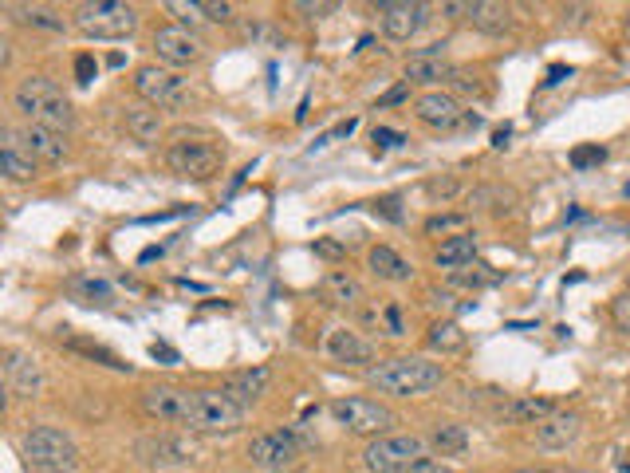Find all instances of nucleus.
Masks as SVG:
<instances>
[{
	"label": "nucleus",
	"mask_w": 630,
	"mask_h": 473,
	"mask_svg": "<svg viewBox=\"0 0 630 473\" xmlns=\"http://www.w3.org/2000/svg\"><path fill=\"white\" fill-rule=\"evenodd\" d=\"M473 257H477V237L473 233L445 237L438 245V253H434L438 269H465V265H473Z\"/></svg>",
	"instance_id": "nucleus-25"
},
{
	"label": "nucleus",
	"mask_w": 630,
	"mask_h": 473,
	"mask_svg": "<svg viewBox=\"0 0 630 473\" xmlns=\"http://www.w3.org/2000/svg\"><path fill=\"white\" fill-rule=\"evenodd\" d=\"M406 473H449V470H445L441 462H434V458H422V462H414Z\"/></svg>",
	"instance_id": "nucleus-46"
},
{
	"label": "nucleus",
	"mask_w": 630,
	"mask_h": 473,
	"mask_svg": "<svg viewBox=\"0 0 630 473\" xmlns=\"http://www.w3.org/2000/svg\"><path fill=\"white\" fill-rule=\"evenodd\" d=\"M0 170L12 178V182H32L36 178V158L20 146L16 131H4V146H0Z\"/></svg>",
	"instance_id": "nucleus-21"
},
{
	"label": "nucleus",
	"mask_w": 630,
	"mask_h": 473,
	"mask_svg": "<svg viewBox=\"0 0 630 473\" xmlns=\"http://www.w3.org/2000/svg\"><path fill=\"white\" fill-rule=\"evenodd\" d=\"M627 32H630V12H627Z\"/></svg>",
	"instance_id": "nucleus-52"
},
{
	"label": "nucleus",
	"mask_w": 630,
	"mask_h": 473,
	"mask_svg": "<svg viewBox=\"0 0 630 473\" xmlns=\"http://www.w3.org/2000/svg\"><path fill=\"white\" fill-rule=\"evenodd\" d=\"M591 20V4H571V8H564V24H571V28H583Z\"/></svg>",
	"instance_id": "nucleus-42"
},
{
	"label": "nucleus",
	"mask_w": 630,
	"mask_h": 473,
	"mask_svg": "<svg viewBox=\"0 0 630 473\" xmlns=\"http://www.w3.org/2000/svg\"><path fill=\"white\" fill-rule=\"evenodd\" d=\"M469 20H473V28L485 32V36H504V32L512 28V8H508V4H493V0H477V4L469 8Z\"/></svg>",
	"instance_id": "nucleus-24"
},
{
	"label": "nucleus",
	"mask_w": 630,
	"mask_h": 473,
	"mask_svg": "<svg viewBox=\"0 0 630 473\" xmlns=\"http://www.w3.org/2000/svg\"><path fill=\"white\" fill-rule=\"evenodd\" d=\"M473 205H485V209H512V194L508 190H501V186H481V190H473V198H469Z\"/></svg>",
	"instance_id": "nucleus-33"
},
{
	"label": "nucleus",
	"mask_w": 630,
	"mask_h": 473,
	"mask_svg": "<svg viewBox=\"0 0 630 473\" xmlns=\"http://www.w3.org/2000/svg\"><path fill=\"white\" fill-rule=\"evenodd\" d=\"M20 454L32 470L40 473H75L79 470V446L71 442V434L60 426H32L24 438H20Z\"/></svg>",
	"instance_id": "nucleus-4"
},
{
	"label": "nucleus",
	"mask_w": 630,
	"mask_h": 473,
	"mask_svg": "<svg viewBox=\"0 0 630 473\" xmlns=\"http://www.w3.org/2000/svg\"><path fill=\"white\" fill-rule=\"evenodd\" d=\"M67 347H71V351H79V355L103 359V367H115V371H130V363H126V359H119L115 351H107L103 343H87V339H67Z\"/></svg>",
	"instance_id": "nucleus-30"
},
{
	"label": "nucleus",
	"mask_w": 630,
	"mask_h": 473,
	"mask_svg": "<svg viewBox=\"0 0 630 473\" xmlns=\"http://www.w3.org/2000/svg\"><path fill=\"white\" fill-rule=\"evenodd\" d=\"M142 414L166 426H186V434H233L245 410L225 391H182V387H146Z\"/></svg>",
	"instance_id": "nucleus-1"
},
{
	"label": "nucleus",
	"mask_w": 630,
	"mask_h": 473,
	"mask_svg": "<svg viewBox=\"0 0 630 473\" xmlns=\"http://www.w3.org/2000/svg\"><path fill=\"white\" fill-rule=\"evenodd\" d=\"M134 91L154 107V111H182L189 107V83L174 68L146 64L134 71Z\"/></svg>",
	"instance_id": "nucleus-10"
},
{
	"label": "nucleus",
	"mask_w": 630,
	"mask_h": 473,
	"mask_svg": "<svg viewBox=\"0 0 630 473\" xmlns=\"http://www.w3.org/2000/svg\"><path fill=\"white\" fill-rule=\"evenodd\" d=\"M579 434H583V418L575 410H556V414H548L536 426V446L548 450V454H556V450H567Z\"/></svg>",
	"instance_id": "nucleus-17"
},
{
	"label": "nucleus",
	"mask_w": 630,
	"mask_h": 473,
	"mask_svg": "<svg viewBox=\"0 0 630 473\" xmlns=\"http://www.w3.org/2000/svg\"><path fill=\"white\" fill-rule=\"evenodd\" d=\"M449 75H453V64H449V52L441 40L410 52V60H406V79H414V83H438Z\"/></svg>",
	"instance_id": "nucleus-19"
},
{
	"label": "nucleus",
	"mask_w": 630,
	"mask_h": 473,
	"mask_svg": "<svg viewBox=\"0 0 630 473\" xmlns=\"http://www.w3.org/2000/svg\"><path fill=\"white\" fill-rule=\"evenodd\" d=\"M378 28L390 36V40H410L426 28L430 20V4H418V0H386V4H375Z\"/></svg>",
	"instance_id": "nucleus-12"
},
{
	"label": "nucleus",
	"mask_w": 630,
	"mask_h": 473,
	"mask_svg": "<svg viewBox=\"0 0 630 473\" xmlns=\"http://www.w3.org/2000/svg\"><path fill=\"white\" fill-rule=\"evenodd\" d=\"M430 446H438L441 454H461L469 446V434L461 426H434L430 430Z\"/></svg>",
	"instance_id": "nucleus-29"
},
{
	"label": "nucleus",
	"mask_w": 630,
	"mask_h": 473,
	"mask_svg": "<svg viewBox=\"0 0 630 473\" xmlns=\"http://www.w3.org/2000/svg\"><path fill=\"white\" fill-rule=\"evenodd\" d=\"M378 316H382V324H386L390 336H402V332H406V328H402V308H398V304H386Z\"/></svg>",
	"instance_id": "nucleus-40"
},
{
	"label": "nucleus",
	"mask_w": 630,
	"mask_h": 473,
	"mask_svg": "<svg viewBox=\"0 0 630 473\" xmlns=\"http://www.w3.org/2000/svg\"><path fill=\"white\" fill-rule=\"evenodd\" d=\"M4 387L8 395L16 399H40L48 379H44V367L32 351H20V347H8L4 351Z\"/></svg>",
	"instance_id": "nucleus-11"
},
{
	"label": "nucleus",
	"mask_w": 630,
	"mask_h": 473,
	"mask_svg": "<svg viewBox=\"0 0 630 473\" xmlns=\"http://www.w3.org/2000/svg\"><path fill=\"white\" fill-rule=\"evenodd\" d=\"M75 292L87 300H111V288L103 280H75Z\"/></svg>",
	"instance_id": "nucleus-38"
},
{
	"label": "nucleus",
	"mask_w": 630,
	"mask_h": 473,
	"mask_svg": "<svg viewBox=\"0 0 630 473\" xmlns=\"http://www.w3.org/2000/svg\"><path fill=\"white\" fill-rule=\"evenodd\" d=\"M315 253H319V257H339L343 249H339V245H331V241H319V245H315Z\"/></svg>",
	"instance_id": "nucleus-49"
},
{
	"label": "nucleus",
	"mask_w": 630,
	"mask_h": 473,
	"mask_svg": "<svg viewBox=\"0 0 630 473\" xmlns=\"http://www.w3.org/2000/svg\"><path fill=\"white\" fill-rule=\"evenodd\" d=\"M150 355L162 359V363H178V351H174L170 343H150Z\"/></svg>",
	"instance_id": "nucleus-45"
},
{
	"label": "nucleus",
	"mask_w": 630,
	"mask_h": 473,
	"mask_svg": "<svg viewBox=\"0 0 630 473\" xmlns=\"http://www.w3.org/2000/svg\"><path fill=\"white\" fill-rule=\"evenodd\" d=\"M323 355H327L331 363H339V367H367V371H371V363H375V343L363 339L359 332H351V328H331V332L323 336Z\"/></svg>",
	"instance_id": "nucleus-16"
},
{
	"label": "nucleus",
	"mask_w": 630,
	"mask_h": 473,
	"mask_svg": "<svg viewBox=\"0 0 630 473\" xmlns=\"http://www.w3.org/2000/svg\"><path fill=\"white\" fill-rule=\"evenodd\" d=\"M367 265L375 272L378 280H410L414 269H410V261H402L390 245H375L371 253H367Z\"/></svg>",
	"instance_id": "nucleus-26"
},
{
	"label": "nucleus",
	"mask_w": 630,
	"mask_h": 473,
	"mask_svg": "<svg viewBox=\"0 0 630 473\" xmlns=\"http://www.w3.org/2000/svg\"><path fill=\"white\" fill-rule=\"evenodd\" d=\"M564 79H571V68L556 64V68H548V79H544V87H556V83H564Z\"/></svg>",
	"instance_id": "nucleus-47"
},
{
	"label": "nucleus",
	"mask_w": 630,
	"mask_h": 473,
	"mask_svg": "<svg viewBox=\"0 0 630 473\" xmlns=\"http://www.w3.org/2000/svg\"><path fill=\"white\" fill-rule=\"evenodd\" d=\"M197 8H201V16H205V20H213V24H229V20H233V4H217V0H197Z\"/></svg>",
	"instance_id": "nucleus-35"
},
{
	"label": "nucleus",
	"mask_w": 630,
	"mask_h": 473,
	"mask_svg": "<svg viewBox=\"0 0 630 473\" xmlns=\"http://www.w3.org/2000/svg\"><path fill=\"white\" fill-rule=\"evenodd\" d=\"M441 363H430L422 355H398V359H382L367 371V383L378 395H394V399H418L441 387Z\"/></svg>",
	"instance_id": "nucleus-2"
},
{
	"label": "nucleus",
	"mask_w": 630,
	"mask_h": 473,
	"mask_svg": "<svg viewBox=\"0 0 630 473\" xmlns=\"http://www.w3.org/2000/svg\"><path fill=\"white\" fill-rule=\"evenodd\" d=\"M134 454L150 470H193L205 462V450L189 434H146L138 438Z\"/></svg>",
	"instance_id": "nucleus-7"
},
{
	"label": "nucleus",
	"mask_w": 630,
	"mask_h": 473,
	"mask_svg": "<svg viewBox=\"0 0 630 473\" xmlns=\"http://www.w3.org/2000/svg\"><path fill=\"white\" fill-rule=\"evenodd\" d=\"M268 379H272V371L268 367H249V371H233L225 383H221V391L233 399V403L241 406V410H249L260 395H264V387H268Z\"/></svg>",
	"instance_id": "nucleus-20"
},
{
	"label": "nucleus",
	"mask_w": 630,
	"mask_h": 473,
	"mask_svg": "<svg viewBox=\"0 0 630 473\" xmlns=\"http://www.w3.org/2000/svg\"><path fill=\"white\" fill-rule=\"evenodd\" d=\"M457 190H461V182H457L453 174H449V178H434V182H426V194H430V198H441V202H449Z\"/></svg>",
	"instance_id": "nucleus-37"
},
{
	"label": "nucleus",
	"mask_w": 630,
	"mask_h": 473,
	"mask_svg": "<svg viewBox=\"0 0 630 473\" xmlns=\"http://www.w3.org/2000/svg\"><path fill=\"white\" fill-rule=\"evenodd\" d=\"M603 158H607V150H603L599 142H587V146H575V150H571V166H575V170H587V166H599Z\"/></svg>",
	"instance_id": "nucleus-34"
},
{
	"label": "nucleus",
	"mask_w": 630,
	"mask_h": 473,
	"mask_svg": "<svg viewBox=\"0 0 630 473\" xmlns=\"http://www.w3.org/2000/svg\"><path fill=\"white\" fill-rule=\"evenodd\" d=\"M71 24L87 40H126L138 32V8L123 0H87L75 8Z\"/></svg>",
	"instance_id": "nucleus-5"
},
{
	"label": "nucleus",
	"mask_w": 630,
	"mask_h": 473,
	"mask_svg": "<svg viewBox=\"0 0 630 473\" xmlns=\"http://www.w3.org/2000/svg\"><path fill=\"white\" fill-rule=\"evenodd\" d=\"M331 418L347 430V434H359V438H382V434H390V426H394V410L386 403H378V399H359V395H351V399H331Z\"/></svg>",
	"instance_id": "nucleus-9"
},
{
	"label": "nucleus",
	"mask_w": 630,
	"mask_h": 473,
	"mask_svg": "<svg viewBox=\"0 0 630 473\" xmlns=\"http://www.w3.org/2000/svg\"><path fill=\"white\" fill-rule=\"evenodd\" d=\"M95 71H99V64H95L91 52H79V56H75V79H79V83H91Z\"/></svg>",
	"instance_id": "nucleus-39"
},
{
	"label": "nucleus",
	"mask_w": 630,
	"mask_h": 473,
	"mask_svg": "<svg viewBox=\"0 0 630 473\" xmlns=\"http://www.w3.org/2000/svg\"><path fill=\"white\" fill-rule=\"evenodd\" d=\"M166 162L178 178H189V182H209L221 174V162H225V150L213 142V138H197V135H182L178 142H170L166 150Z\"/></svg>",
	"instance_id": "nucleus-6"
},
{
	"label": "nucleus",
	"mask_w": 630,
	"mask_h": 473,
	"mask_svg": "<svg viewBox=\"0 0 630 473\" xmlns=\"http://www.w3.org/2000/svg\"><path fill=\"white\" fill-rule=\"evenodd\" d=\"M12 103H16V111H20L28 123L48 127V131H60V135H67L71 123H75V111H71L67 95H63L48 75H24V79L16 83V91H12Z\"/></svg>",
	"instance_id": "nucleus-3"
},
{
	"label": "nucleus",
	"mask_w": 630,
	"mask_h": 473,
	"mask_svg": "<svg viewBox=\"0 0 630 473\" xmlns=\"http://www.w3.org/2000/svg\"><path fill=\"white\" fill-rule=\"evenodd\" d=\"M430 347H438V351H457V347H465V336H461V328L457 324H434L430 328Z\"/></svg>",
	"instance_id": "nucleus-32"
},
{
	"label": "nucleus",
	"mask_w": 630,
	"mask_h": 473,
	"mask_svg": "<svg viewBox=\"0 0 630 473\" xmlns=\"http://www.w3.org/2000/svg\"><path fill=\"white\" fill-rule=\"evenodd\" d=\"M422 458H426V438L418 434H382L371 438V446L363 450L367 473H406Z\"/></svg>",
	"instance_id": "nucleus-8"
},
{
	"label": "nucleus",
	"mask_w": 630,
	"mask_h": 473,
	"mask_svg": "<svg viewBox=\"0 0 630 473\" xmlns=\"http://www.w3.org/2000/svg\"><path fill=\"white\" fill-rule=\"evenodd\" d=\"M398 198H382V202H375V213H382L386 221H402V209H398Z\"/></svg>",
	"instance_id": "nucleus-44"
},
{
	"label": "nucleus",
	"mask_w": 630,
	"mask_h": 473,
	"mask_svg": "<svg viewBox=\"0 0 630 473\" xmlns=\"http://www.w3.org/2000/svg\"><path fill=\"white\" fill-rule=\"evenodd\" d=\"M323 300H331L335 308H355L363 304V284L347 269H335L323 276Z\"/></svg>",
	"instance_id": "nucleus-22"
},
{
	"label": "nucleus",
	"mask_w": 630,
	"mask_h": 473,
	"mask_svg": "<svg viewBox=\"0 0 630 473\" xmlns=\"http://www.w3.org/2000/svg\"><path fill=\"white\" fill-rule=\"evenodd\" d=\"M611 320H615L619 332H630V292H619L611 300Z\"/></svg>",
	"instance_id": "nucleus-36"
},
{
	"label": "nucleus",
	"mask_w": 630,
	"mask_h": 473,
	"mask_svg": "<svg viewBox=\"0 0 630 473\" xmlns=\"http://www.w3.org/2000/svg\"><path fill=\"white\" fill-rule=\"evenodd\" d=\"M414 119L430 131H457V127H465L469 111L461 107V99L453 91H426L414 99Z\"/></svg>",
	"instance_id": "nucleus-13"
},
{
	"label": "nucleus",
	"mask_w": 630,
	"mask_h": 473,
	"mask_svg": "<svg viewBox=\"0 0 630 473\" xmlns=\"http://www.w3.org/2000/svg\"><path fill=\"white\" fill-rule=\"evenodd\" d=\"M292 12H304L308 20H319V16L335 12V4H327V0H319V4H312V0H296V4H292Z\"/></svg>",
	"instance_id": "nucleus-41"
},
{
	"label": "nucleus",
	"mask_w": 630,
	"mask_h": 473,
	"mask_svg": "<svg viewBox=\"0 0 630 473\" xmlns=\"http://www.w3.org/2000/svg\"><path fill=\"white\" fill-rule=\"evenodd\" d=\"M126 135L134 138V142H142V146L158 142V135H162L158 111L154 107H126Z\"/></svg>",
	"instance_id": "nucleus-27"
},
{
	"label": "nucleus",
	"mask_w": 630,
	"mask_h": 473,
	"mask_svg": "<svg viewBox=\"0 0 630 473\" xmlns=\"http://www.w3.org/2000/svg\"><path fill=\"white\" fill-rule=\"evenodd\" d=\"M16 138H20V146H24L36 162H48V166H60L63 158H67V150H71L60 131H48V127H36V123H24V127L16 131Z\"/></svg>",
	"instance_id": "nucleus-18"
},
{
	"label": "nucleus",
	"mask_w": 630,
	"mask_h": 473,
	"mask_svg": "<svg viewBox=\"0 0 630 473\" xmlns=\"http://www.w3.org/2000/svg\"><path fill=\"white\" fill-rule=\"evenodd\" d=\"M512 473H556V470H512Z\"/></svg>",
	"instance_id": "nucleus-51"
},
{
	"label": "nucleus",
	"mask_w": 630,
	"mask_h": 473,
	"mask_svg": "<svg viewBox=\"0 0 630 473\" xmlns=\"http://www.w3.org/2000/svg\"><path fill=\"white\" fill-rule=\"evenodd\" d=\"M465 225H469V217H465V213H438V217H430V221H426V233H430V237H445V233H449V237H457V233H465Z\"/></svg>",
	"instance_id": "nucleus-31"
},
{
	"label": "nucleus",
	"mask_w": 630,
	"mask_h": 473,
	"mask_svg": "<svg viewBox=\"0 0 630 473\" xmlns=\"http://www.w3.org/2000/svg\"><path fill=\"white\" fill-rule=\"evenodd\" d=\"M406 95H410V87H394L390 95H382V99H378V107H390V103H402Z\"/></svg>",
	"instance_id": "nucleus-48"
},
{
	"label": "nucleus",
	"mask_w": 630,
	"mask_h": 473,
	"mask_svg": "<svg viewBox=\"0 0 630 473\" xmlns=\"http://www.w3.org/2000/svg\"><path fill=\"white\" fill-rule=\"evenodd\" d=\"M375 146L378 150H390V146H402V135L398 131H390V127H375Z\"/></svg>",
	"instance_id": "nucleus-43"
},
{
	"label": "nucleus",
	"mask_w": 630,
	"mask_h": 473,
	"mask_svg": "<svg viewBox=\"0 0 630 473\" xmlns=\"http://www.w3.org/2000/svg\"><path fill=\"white\" fill-rule=\"evenodd\" d=\"M249 462L264 473H284L300 462V446L292 434L272 430V434H256L249 442Z\"/></svg>",
	"instance_id": "nucleus-14"
},
{
	"label": "nucleus",
	"mask_w": 630,
	"mask_h": 473,
	"mask_svg": "<svg viewBox=\"0 0 630 473\" xmlns=\"http://www.w3.org/2000/svg\"><path fill=\"white\" fill-rule=\"evenodd\" d=\"M508 138H512V127L504 123V127H497V135H493V146H508Z\"/></svg>",
	"instance_id": "nucleus-50"
},
{
	"label": "nucleus",
	"mask_w": 630,
	"mask_h": 473,
	"mask_svg": "<svg viewBox=\"0 0 630 473\" xmlns=\"http://www.w3.org/2000/svg\"><path fill=\"white\" fill-rule=\"evenodd\" d=\"M8 12H12L24 28H40V32H67L63 12L60 8H52V4H8Z\"/></svg>",
	"instance_id": "nucleus-23"
},
{
	"label": "nucleus",
	"mask_w": 630,
	"mask_h": 473,
	"mask_svg": "<svg viewBox=\"0 0 630 473\" xmlns=\"http://www.w3.org/2000/svg\"><path fill=\"white\" fill-rule=\"evenodd\" d=\"M150 48H154V56H158L162 68H189V64L201 60V40L189 28H182V24L158 28L154 40H150Z\"/></svg>",
	"instance_id": "nucleus-15"
},
{
	"label": "nucleus",
	"mask_w": 630,
	"mask_h": 473,
	"mask_svg": "<svg viewBox=\"0 0 630 473\" xmlns=\"http://www.w3.org/2000/svg\"><path fill=\"white\" fill-rule=\"evenodd\" d=\"M548 414H556V403H552V399H536V395L504 406V418H508V422H532V426H540Z\"/></svg>",
	"instance_id": "nucleus-28"
}]
</instances>
